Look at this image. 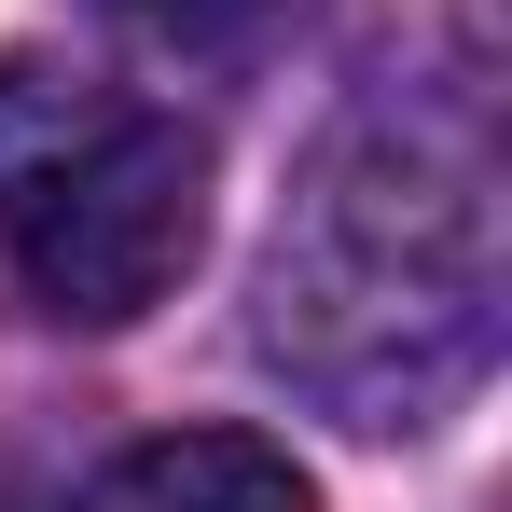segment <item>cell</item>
<instances>
[{
    "label": "cell",
    "instance_id": "1",
    "mask_svg": "<svg viewBox=\"0 0 512 512\" xmlns=\"http://www.w3.org/2000/svg\"><path fill=\"white\" fill-rule=\"evenodd\" d=\"M250 346L346 429H443L499 360V97L416 56L319 125L250 277Z\"/></svg>",
    "mask_w": 512,
    "mask_h": 512
},
{
    "label": "cell",
    "instance_id": "2",
    "mask_svg": "<svg viewBox=\"0 0 512 512\" xmlns=\"http://www.w3.org/2000/svg\"><path fill=\"white\" fill-rule=\"evenodd\" d=\"M208 236V139L153 97L56 70V56H0V263L42 319L125 333L153 319Z\"/></svg>",
    "mask_w": 512,
    "mask_h": 512
},
{
    "label": "cell",
    "instance_id": "3",
    "mask_svg": "<svg viewBox=\"0 0 512 512\" xmlns=\"http://www.w3.org/2000/svg\"><path fill=\"white\" fill-rule=\"evenodd\" d=\"M84 512H319V485L250 429H167V443H125Z\"/></svg>",
    "mask_w": 512,
    "mask_h": 512
},
{
    "label": "cell",
    "instance_id": "4",
    "mask_svg": "<svg viewBox=\"0 0 512 512\" xmlns=\"http://www.w3.org/2000/svg\"><path fill=\"white\" fill-rule=\"evenodd\" d=\"M0 512H70V499H56V485H42L28 457H0Z\"/></svg>",
    "mask_w": 512,
    "mask_h": 512
},
{
    "label": "cell",
    "instance_id": "5",
    "mask_svg": "<svg viewBox=\"0 0 512 512\" xmlns=\"http://www.w3.org/2000/svg\"><path fill=\"white\" fill-rule=\"evenodd\" d=\"M153 14H167V28H236L250 0H153Z\"/></svg>",
    "mask_w": 512,
    "mask_h": 512
}]
</instances>
